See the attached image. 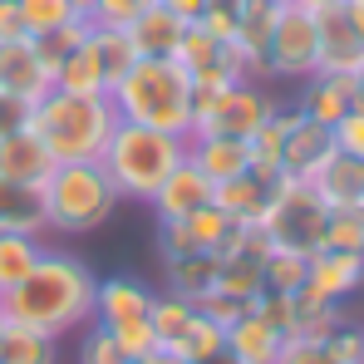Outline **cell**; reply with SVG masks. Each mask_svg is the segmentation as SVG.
<instances>
[{
    "instance_id": "obj_35",
    "label": "cell",
    "mask_w": 364,
    "mask_h": 364,
    "mask_svg": "<svg viewBox=\"0 0 364 364\" xmlns=\"http://www.w3.org/2000/svg\"><path fill=\"white\" fill-rule=\"evenodd\" d=\"M305 261H310V256H296V251H276V246H271V256H266V266H261V281H266V291L296 296V291L305 286Z\"/></svg>"
},
{
    "instance_id": "obj_9",
    "label": "cell",
    "mask_w": 364,
    "mask_h": 364,
    "mask_svg": "<svg viewBox=\"0 0 364 364\" xmlns=\"http://www.w3.org/2000/svg\"><path fill=\"white\" fill-rule=\"evenodd\" d=\"M173 60L192 74V89H232V84L251 79L246 64H242V55L232 50V40H217V35L202 30L197 20L182 30L178 55H173Z\"/></svg>"
},
{
    "instance_id": "obj_17",
    "label": "cell",
    "mask_w": 364,
    "mask_h": 364,
    "mask_svg": "<svg viewBox=\"0 0 364 364\" xmlns=\"http://www.w3.org/2000/svg\"><path fill=\"white\" fill-rule=\"evenodd\" d=\"M281 345H286V335L276 325H266L256 310H242L227 325V355H222V364H276L281 360Z\"/></svg>"
},
{
    "instance_id": "obj_38",
    "label": "cell",
    "mask_w": 364,
    "mask_h": 364,
    "mask_svg": "<svg viewBox=\"0 0 364 364\" xmlns=\"http://www.w3.org/2000/svg\"><path fill=\"white\" fill-rule=\"evenodd\" d=\"M79 364H133L123 355V345L114 340V330H104L99 320L89 325V335H84V345H79Z\"/></svg>"
},
{
    "instance_id": "obj_46",
    "label": "cell",
    "mask_w": 364,
    "mask_h": 364,
    "mask_svg": "<svg viewBox=\"0 0 364 364\" xmlns=\"http://www.w3.org/2000/svg\"><path fill=\"white\" fill-rule=\"evenodd\" d=\"M25 25H20V5L15 0H0V40H20Z\"/></svg>"
},
{
    "instance_id": "obj_6",
    "label": "cell",
    "mask_w": 364,
    "mask_h": 364,
    "mask_svg": "<svg viewBox=\"0 0 364 364\" xmlns=\"http://www.w3.org/2000/svg\"><path fill=\"white\" fill-rule=\"evenodd\" d=\"M281 104L271 99V89H261V79H242L232 89H192V133H217V138H242L251 143V133L271 119Z\"/></svg>"
},
{
    "instance_id": "obj_30",
    "label": "cell",
    "mask_w": 364,
    "mask_h": 364,
    "mask_svg": "<svg viewBox=\"0 0 364 364\" xmlns=\"http://www.w3.org/2000/svg\"><path fill=\"white\" fill-rule=\"evenodd\" d=\"M40 251H45V242L30 237V232H0V296H5L15 281L30 276V266L40 261Z\"/></svg>"
},
{
    "instance_id": "obj_31",
    "label": "cell",
    "mask_w": 364,
    "mask_h": 364,
    "mask_svg": "<svg viewBox=\"0 0 364 364\" xmlns=\"http://www.w3.org/2000/svg\"><path fill=\"white\" fill-rule=\"evenodd\" d=\"M0 364H55V340L5 320V330H0Z\"/></svg>"
},
{
    "instance_id": "obj_7",
    "label": "cell",
    "mask_w": 364,
    "mask_h": 364,
    "mask_svg": "<svg viewBox=\"0 0 364 364\" xmlns=\"http://www.w3.org/2000/svg\"><path fill=\"white\" fill-rule=\"evenodd\" d=\"M325 222H330V207L320 202V192L310 182L286 178L276 187L266 217H261V232L276 251H296V256H315L325 246Z\"/></svg>"
},
{
    "instance_id": "obj_18",
    "label": "cell",
    "mask_w": 364,
    "mask_h": 364,
    "mask_svg": "<svg viewBox=\"0 0 364 364\" xmlns=\"http://www.w3.org/2000/svg\"><path fill=\"white\" fill-rule=\"evenodd\" d=\"M276 10H281V0H242V10H237L232 50L242 55V64H246L251 79H266V40H271Z\"/></svg>"
},
{
    "instance_id": "obj_37",
    "label": "cell",
    "mask_w": 364,
    "mask_h": 364,
    "mask_svg": "<svg viewBox=\"0 0 364 364\" xmlns=\"http://www.w3.org/2000/svg\"><path fill=\"white\" fill-rule=\"evenodd\" d=\"M325 246L364 256V202L360 207H335V212H330V222H325Z\"/></svg>"
},
{
    "instance_id": "obj_21",
    "label": "cell",
    "mask_w": 364,
    "mask_h": 364,
    "mask_svg": "<svg viewBox=\"0 0 364 364\" xmlns=\"http://www.w3.org/2000/svg\"><path fill=\"white\" fill-rule=\"evenodd\" d=\"M212 202V182L202 178V168L192 163V158H182L178 168L168 173V182L153 192V212H158V222H178L187 212H197V207H207Z\"/></svg>"
},
{
    "instance_id": "obj_45",
    "label": "cell",
    "mask_w": 364,
    "mask_h": 364,
    "mask_svg": "<svg viewBox=\"0 0 364 364\" xmlns=\"http://www.w3.org/2000/svg\"><path fill=\"white\" fill-rule=\"evenodd\" d=\"M192 305H197V310H202L207 320H217V325H232V320H237V315L246 310L237 296H222V291H202V296H197Z\"/></svg>"
},
{
    "instance_id": "obj_39",
    "label": "cell",
    "mask_w": 364,
    "mask_h": 364,
    "mask_svg": "<svg viewBox=\"0 0 364 364\" xmlns=\"http://www.w3.org/2000/svg\"><path fill=\"white\" fill-rule=\"evenodd\" d=\"M246 310H256L266 325H276L286 340H291V330H296V296H281V291H261L256 301L246 305Z\"/></svg>"
},
{
    "instance_id": "obj_11",
    "label": "cell",
    "mask_w": 364,
    "mask_h": 364,
    "mask_svg": "<svg viewBox=\"0 0 364 364\" xmlns=\"http://www.w3.org/2000/svg\"><path fill=\"white\" fill-rule=\"evenodd\" d=\"M55 89V74L45 69L40 50L30 35L20 40H0V99H15V104H40L45 94Z\"/></svg>"
},
{
    "instance_id": "obj_33",
    "label": "cell",
    "mask_w": 364,
    "mask_h": 364,
    "mask_svg": "<svg viewBox=\"0 0 364 364\" xmlns=\"http://www.w3.org/2000/svg\"><path fill=\"white\" fill-rule=\"evenodd\" d=\"M20 5V25H25V35L30 40H40V35H50V30H60L69 25L79 10H74V0H15Z\"/></svg>"
},
{
    "instance_id": "obj_34",
    "label": "cell",
    "mask_w": 364,
    "mask_h": 364,
    "mask_svg": "<svg viewBox=\"0 0 364 364\" xmlns=\"http://www.w3.org/2000/svg\"><path fill=\"white\" fill-rule=\"evenodd\" d=\"M94 50H99V64H104V74H109V89L128 74V64L138 60L133 45H128V35L114 30V25H94Z\"/></svg>"
},
{
    "instance_id": "obj_48",
    "label": "cell",
    "mask_w": 364,
    "mask_h": 364,
    "mask_svg": "<svg viewBox=\"0 0 364 364\" xmlns=\"http://www.w3.org/2000/svg\"><path fill=\"white\" fill-rule=\"evenodd\" d=\"M158 5H168V10H173L178 20H187V25L202 20V10H207V0H158Z\"/></svg>"
},
{
    "instance_id": "obj_22",
    "label": "cell",
    "mask_w": 364,
    "mask_h": 364,
    "mask_svg": "<svg viewBox=\"0 0 364 364\" xmlns=\"http://www.w3.org/2000/svg\"><path fill=\"white\" fill-rule=\"evenodd\" d=\"M310 187L320 192V202L335 212V207H360L364 202V158L355 153H330L325 163H320V173L310 178Z\"/></svg>"
},
{
    "instance_id": "obj_51",
    "label": "cell",
    "mask_w": 364,
    "mask_h": 364,
    "mask_svg": "<svg viewBox=\"0 0 364 364\" xmlns=\"http://www.w3.org/2000/svg\"><path fill=\"white\" fill-rule=\"evenodd\" d=\"M296 5H305V10H325V5H345V0H296Z\"/></svg>"
},
{
    "instance_id": "obj_42",
    "label": "cell",
    "mask_w": 364,
    "mask_h": 364,
    "mask_svg": "<svg viewBox=\"0 0 364 364\" xmlns=\"http://www.w3.org/2000/svg\"><path fill=\"white\" fill-rule=\"evenodd\" d=\"M276 364H335V355L325 340H286Z\"/></svg>"
},
{
    "instance_id": "obj_12",
    "label": "cell",
    "mask_w": 364,
    "mask_h": 364,
    "mask_svg": "<svg viewBox=\"0 0 364 364\" xmlns=\"http://www.w3.org/2000/svg\"><path fill=\"white\" fill-rule=\"evenodd\" d=\"M232 227H237V222H232L217 202H207V207L187 212L178 222H158V256L173 261V256H192V251H217V246L227 242Z\"/></svg>"
},
{
    "instance_id": "obj_3",
    "label": "cell",
    "mask_w": 364,
    "mask_h": 364,
    "mask_svg": "<svg viewBox=\"0 0 364 364\" xmlns=\"http://www.w3.org/2000/svg\"><path fill=\"white\" fill-rule=\"evenodd\" d=\"M109 104L128 123H148V128L187 138L192 133V74L173 55L133 60L128 74L109 89Z\"/></svg>"
},
{
    "instance_id": "obj_44",
    "label": "cell",
    "mask_w": 364,
    "mask_h": 364,
    "mask_svg": "<svg viewBox=\"0 0 364 364\" xmlns=\"http://www.w3.org/2000/svg\"><path fill=\"white\" fill-rule=\"evenodd\" d=\"M330 133H335V148H340V153H355V158H364V109H350V114L335 123Z\"/></svg>"
},
{
    "instance_id": "obj_27",
    "label": "cell",
    "mask_w": 364,
    "mask_h": 364,
    "mask_svg": "<svg viewBox=\"0 0 364 364\" xmlns=\"http://www.w3.org/2000/svg\"><path fill=\"white\" fill-rule=\"evenodd\" d=\"M163 271H168V291H173V296L197 301V296H202V291H212V281H217V251L173 256V261H163Z\"/></svg>"
},
{
    "instance_id": "obj_16",
    "label": "cell",
    "mask_w": 364,
    "mask_h": 364,
    "mask_svg": "<svg viewBox=\"0 0 364 364\" xmlns=\"http://www.w3.org/2000/svg\"><path fill=\"white\" fill-rule=\"evenodd\" d=\"M296 109H301L305 119L335 128V123L355 109V79H350V74H325V69H315L310 79H301Z\"/></svg>"
},
{
    "instance_id": "obj_24",
    "label": "cell",
    "mask_w": 364,
    "mask_h": 364,
    "mask_svg": "<svg viewBox=\"0 0 364 364\" xmlns=\"http://www.w3.org/2000/svg\"><path fill=\"white\" fill-rule=\"evenodd\" d=\"M187 158L202 168L207 182H227V178H237V173L251 168V143H242V138H217V133H197V138H187Z\"/></svg>"
},
{
    "instance_id": "obj_1",
    "label": "cell",
    "mask_w": 364,
    "mask_h": 364,
    "mask_svg": "<svg viewBox=\"0 0 364 364\" xmlns=\"http://www.w3.org/2000/svg\"><path fill=\"white\" fill-rule=\"evenodd\" d=\"M94 286H99V276L74 251H40L30 276L0 296V310L10 325L60 340L74 325L94 320Z\"/></svg>"
},
{
    "instance_id": "obj_26",
    "label": "cell",
    "mask_w": 364,
    "mask_h": 364,
    "mask_svg": "<svg viewBox=\"0 0 364 364\" xmlns=\"http://www.w3.org/2000/svg\"><path fill=\"white\" fill-rule=\"evenodd\" d=\"M55 89H64V94H109V74H104L99 50H94V30H89L84 45H74V50L60 60V69H55Z\"/></svg>"
},
{
    "instance_id": "obj_2",
    "label": "cell",
    "mask_w": 364,
    "mask_h": 364,
    "mask_svg": "<svg viewBox=\"0 0 364 364\" xmlns=\"http://www.w3.org/2000/svg\"><path fill=\"white\" fill-rule=\"evenodd\" d=\"M114 123L119 109L109 104V94H64V89H50L25 114V128L50 148L55 163H99Z\"/></svg>"
},
{
    "instance_id": "obj_20",
    "label": "cell",
    "mask_w": 364,
    "mask_h": 364,
    "mask_svg": "<svg viewBox=\"0 0 364 364\" xmlns=\"http://www.w3.org/2000/svg\"><path fill=\"white\" fill-rule=\"evenodd\" d=\"M182 30H187V20H178L168 5H148L143 15H133L128 25H123V35H128V45H133V55L138 60H158V55H178V40Z\"/></svg>"
},
{
    "instance_id": "obj_5",
    "label": "cell",
    "mask_w": 364,
    "mask_h": 364,
    "mask_svg": "<svg viewBox=\"0 0 364 364\" xmlns=\"http://www.w3.org/2000/svg\"><path fill=\"white\" fill-rule=\"evenodd\" d=\"M40 192H45V232H60V237L99 232L123 202L104 163H55Z\"/></svg>"
},
{
    "instance_id": "obj_8",
    "label": "cell",
    "mask_w": 364,
    "mask_h": 364,
    "mask_svg": "<svg viewBox=\"0 0 364 364\" xmlns=\"http://www.w3.org/2000/svg\"><path fill=\"white\" fill-rule=\"evenodd\" d=\"M320 69V35H315V10L296 0H281L271 40H266V79L301 84Z\"/></svg>"
},
{
    "instance_id": "obj_43",
    "label": "cell",
    "mask_w": 364,
    "mask_h": 364,
    "mask_svg": "<svg viewBox=\"0 0 364 364\" xmlns=\"http://www.w3.org/2000/svg\"><path fill=\"white\" fill-rule=\"evenodd\" d=\"M153 0H99L94 5V25H114V30H123L133 15H143Z\"/></svg>"
},
{
    "instance_id": "obj_15",
    "label": "cell",
    "mask_w": 364,
    "mask_h": 364,
    "mask_svg": "<svg viewBox=\"0 0 364 364\" xmlns=\"http://www.w3.org/2000/svg\"><path fill=\"white\" fill-rule=\"evenodd\" d=\"M330 153H335V133H330L325 123L305 119L301 109H296V123H291V133H286V143H281V173L296 178V182H310Z\"/></svg>"
},
{
    "instance_id": "obj_52",
    "label": "cell",
    "mask_w": 364,
    "mask_h": 364,
    "mask_svg": "<svg viewBox=\"0 0 364 364\" xmlns=\"http://www.w3.org/2000/svg\"><path fill=\"white\" fill-rule=\"evenodd\" d=\"M355 109H364V69L355 74Z\"/></svg>"
},
{
    "instance_id": "obj_14",
    "label": "cell",
    "mask_w": 364,
    "mask_h": 364,
    "mask_svg": "<svg viewBox=\"0 0 364 364\" xmlns=\"http://www.w3.org/2000/svg\"><path fill=\"white\" fill-rule=\"evenodd\" d=\"M305 291L320 296V301L345 305L355 291H364V256H355V251H335V246H320V251L305 261Z\"/></svg>"
},
{
    "instance_id": "obj_13",
    "label": "cell",
    "mask_w": 364,
    "mask_h": 364,
    "mask_svg": "<svg viewBox=\"0 0 364 364\" xmlns=\"http://www.w3.org/2000/svg\"><path fill=\"white\" fill-rule=\"evenodd\" d=\"M281 182H286V173H276V168H246V173H237L227 182H212V202L237 227H261V217H266V207H271Z\"/></svg>"
},
{
    "instance_id": "obj_10",
    "label": "cell",
    "mask_w": 364,
    "mask_h": 364,
    "mask_svg": "<svg viewBox=\"0 0 364 364\" xmlns=\"http://www.w3.org/2000/svg\"><path fill=\"white\" fill-rule=\"evenodd\" d=\"M315 35H320V69L325 74H360L364 69V25L350 5H325L315 10Z\"/></svg>"
},
{
    "instance_id": "obj_40",
    "label": "cell",
    "mask_w": 364,
    "mask_h": 364,
    "mask_svg": "<svg viewBox=\"0 0 364 364\" xmlns=\"http://www.w3.org/2000/svg\"><path fill=\"white\" fill-rule=\"evenodd\" d=\"M104 330H109V325H104ZM114 340L123 345V355H128V360H143V355H153V350H158L153 320H128V325H114Z\"/></svg>"
},
{
    "instance_id": "obj_41",
    "label": "cell",
    "mask_w": 364,
    "mask_h": 364,
    "mask_svg": "<svg viewBox=\"0 0 364 364\" xmlns=\"http://www.w3.org/2000/svg\"><path fill=\"white\" fill-rule=\"evenodd\" d=\"M325 345H330L335 364H364V325H340Z\"/></svg>"
},
{
    "instance_id": "obj_28",
    "label": "cell",
    "mask_w": 364,
    "mask_h": 364,
    "mask_svg": "<svg viewBox=\"0 0 364 364\" xmlns=\"http://www.w3.org/2000/svg\"><path fill=\"white\" fill-rule=\"evenodd\" d=\"M173 350L187 355L192 364H222V355H227V325L207 320V315L192 305V320H187V330H182V340Z\"/></svg>"
},
{
    "instance_id": "obj_49",
    "label": "cell",
    "mask_w": 364,
    "mask_h": 364,
    "mask_svg": "<svg viewBox=\"0 0 364 364\" xmlns=\"http://www.w3.org/2000/svg\"><path fill=\"white\" fill-rule=\"evenodd\" d=\"M138 364H192V360H187V355H178V350H163V345H158L153 355H143Z\"/></svg>"
},
{
    "instance_id": "obj_54",
    "label": "cell",
    "mask_w": 364,
    "mask_h": 364,
    "mask_svg": "<svg viewBox=\"0 0 364 364\" xmlns=\"http://www.w3.org/2000/svg\"><path fill=\"white\" fill-rule=\"evenodd\" d=\"M0 330H5V310H0Z\"/></svg>"
},
{
    "instance_id": "obj_29",
    "label": "cell",
    "mask_w": 364,
    "mask_h": 364,
    "mask_svg": "<svg viewBox=\"0 0 364 364\" xmlns=\"http://www.w3.org/2000/svg\"><path fill=\"white\" fill-rule=\"evenodd\" d=\"M340 325H345V310L335 301H320L305 286L296 291V330H291V340H330Z\"/></svg>"
},
{
    "instance_id": "obj_23",
    "label": "cell",
    "mask_w": 364,
    "mask_h": 364,
    "mask_svg": "<svg viewBox=\"0 0 364 364\" xmlns=\"http://www.w3.org/2000/svg\"><path fill=\"white\" fill-rule=\"evenodd\" d=\"M50 168H55V158H50V148L30 133V128H15V133H0V178L10 182H40L50 178Z\"/></svg>"
},
{
    "instance_id": "obj_4",
    "label": "cell",
    "mask_w": 364,
    "mask_h": 364,
    "mask_svg": "<svg viewBox=\"0 0 364 364\" xmlns=\"http://www.w3.org/2000/svg\"><path fill=\"white\" fill-rule=\"evenodd\" d=\"M187 158V138L148 128V123H128L119 119L109 143H104V173L119 187L123 202H153V192L168 182V173Z\"/></svg>"
},
{
    "instance_id": "obj_19",
    "label": "cell",
    "mask_w": 364,
    "mask_h": 364,
    "mask_svg": "<svg viewBox=\"0 0 364 364\" xmlns=\"http://www.w3.org/2000/svg\"><path fill=\"white\" fill-rule=\"evenodd\" d=\"M153 310V291L138 276H109L94 286V320L99 325H128V320H148Z\"/></svg>"
},
{
    "instance_id": "obj_50",
    "label": "cell",
    "mask_w": 364,
    "mask_h": 364,
    "mask_svg": "<svg viewBox=\"0 0 364 364\" xmlns=\"http://www.w3.org/2000/svg\"><path fill=\"white\" fill-rule=\"evenodd\" d=\"M94 5H99V0H74V10H79L84 20H94Z\"/></svg>"
},
{
    "instance_id": "obj_25",
    "label": "cell",
    "mask_w": 364,
    "mask_h": 364,
    "mask_svg": "<svg viewBox=\"0 0 364 364\" xmlns=\"http://www.w3.org/2000/svg\"><path fill=\"white\" fill-rule=\"evenodd\" d=\"M0 232L45 237V192H40L35 182L0 178Z\"/></svg>"
},
{
    "instance_id": "obj_32",
    "label": "cell",
    "mask_w": 364,
    "mask_h": 364,
    "mask_svg": "<svg viewBox=\"0 0 364 364\" xmlns=\"http://www.w3.org/2000/svg\"><path fill=\"white\" fill-rule=\"evenodd\" d=\"M148 320H153V335H158V345L163 350H173L182 340V330H187V320H192V301L187 296H153V310H148Z\"/></svg>"
},
{
    "instance_id": "obj_47",
    "label": "cell",
    "mask_w": 364,
    "mask_h": 364,
    "mask_svg": "<svg viewBox=\"0 0 364 364\" xmlns=\"http://www.w3.org/2000/svg\"><path fill=\"white\" fill-rule=\"evenodd\" d=\"M25 104H15V99H0V133H15V128H25Z\"/></svg>"
},
{
    "instance_id": "obj_36",
    "label": "cell",
    "mask_w": 364,
    "mask_h": 364,
    "mask_svg": "<svg viewBox=\"0 0 364 364\" xmlns=\"http://www.w3.org/2000/svg\"><path fill=\"white\" fill-rule=\"evenodd\" d=\"M89 30H94V20L74 15L69 25H60V30H50V35H40V40H35V50H40V60H45V69L55 74L64 55H69L74 45H84V40H89Z\"/></svg>"
},
{
    "instance_id": "obj_53",
    "label": "cell",
    "mask_w": 364,
    "mask_h": 364,
    "mask_svg": "<svg viewBox=\"0 0 364 364\" xmlns=\"http://www.w3.org/2000/svg\"><path fill=\"white\" fill-rule=\"evenodd\" d=\"M345 5L355 10V20H360V25H364V0H345Z\"/></svg>"
}]
</instances>
